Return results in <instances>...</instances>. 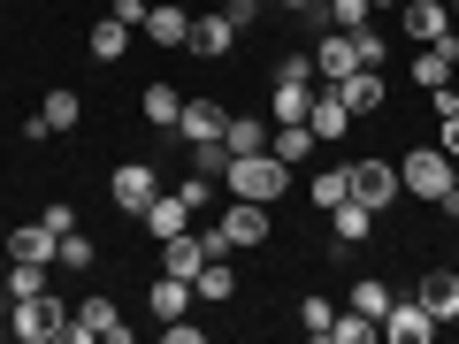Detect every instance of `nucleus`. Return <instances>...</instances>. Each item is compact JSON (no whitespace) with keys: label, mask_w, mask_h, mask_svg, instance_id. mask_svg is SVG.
Returning a JSON list of instances; mask_svg holds the SVG:
<instances>
[{"label":"nucleus","mask_w":459,"mask_h":344,"mask_svg":"<svg viewBox=\"0 0 459 344\" xmlns=\"http://www.w3.org/2000/svg\"><path fill=\"white\" fill-rule=\"evenodd\" d=\"M291 192V168L276 161V153H238V161H230V199H283Z\"/></svg>","instance_id":"f257e3e1"},{"label":"nucleus","mask_w":459,"mask_h":344,"mask_svg":"<svg viewBox=\"0 0 459 344\" xmlns=\"http://www.w3.org/2000/svg\"><path fill=\"white\" fill-rule=\"evenodd\" d=\"M398 184H406V199H452V153L444 146H413L406 161H398Z\"/></svg>","instance_id":"f03ea898"},{"label":"nucleus","mask_w":459,"mask_h":344,"mask_svg":"<svg viewBox=\"0 0 459 344\" xmlns=\"http://www.w3.org/2000/svg\"><path fill=\"white\" fill-rule=\"evenodd\" d=\"M62 344H131V322L115 314V298H84V306L69 314Z\"/></svg>","instance_id":"7ed1b4c3"},{"label":"nucleus","mask_w":459,"mask_h":344,"mask_svg":"<svg viewBox=\"0 0 459 344\" xmlns=\"http://www.w3.org/2000/svg\"><path fill=\"white\" fill-rule=\"evenodd\" d=\"M62 329H69V306H62V298H47V291L16 298V314H8V337H23V344H54Z\"/></svg>","instance_id":"20e7f679"},{"label":"nucleus","mask_w":459,"mask_h":344,"mask_svg":"<svg viewBox=\"0 0 459 344\" xmlns=\"http://www.w3.org/2000/svg\"><path fill=\"white\" fill-rule=\"evenodd\" d=\"M344 176H352V199H360V207H391V199H406V184H398V161H352L344 168Z\"/></svg>","instance_id":"39448f33"},{"label":"nucleus","mask_w":459,"mask_h":344,"mask_svg":"<svg viewBox=\"0 0 459 344\" xmlns=\"http://www.w3.org/2000/svg\"><path fill=\"white\" fill-rule=\"evenodd\" d=\"M108 199H115V207H123V214H146L153 199H161V176H153L146 161H123V168H115V176H108Z\"/></svg>","instance_id":"423d86ee"},{"label":"nucleus","mask_w":459,"mask_h":344,"mask_svg":"<svg viewBox=\"0 0 459 344\" xmlns=\"http://www.w3.org/2000/svg\"><path fill=\"white\" fill-rule=\"evenodd\" d=\"M376 337H391V344H429V337H437V314H429L421 298H391V314L376 322Z\"/></svg>","instance_id":"0eeeda50"},{"label":"nucleus","mask_w":459,"mask_h":344,"mask_svg":"<svg viewBox=\"0 0 459 344\" xmlns=\"http://www.w3.org/2000/svg\"><path fill=\"white\" fill-rule=\"evenodd\" d=\"M314 108V62H283L276 77V123H307Z\"/></svg>","instance_id":"6e6552de"},{"label":"nucleus","mask_w":459,"mask_h":344,"mask_svg":"<svg viewBox=\"0 0 459 344\" xmlns=\"http://www.w3.org/2000/svg\"><path fill=\"white\" fill-rule=\"evenodd\" d=\"M222 237L230 245H261L268 237V207L261 199H222Z\"/></svg>","instance_id":"1a4fd4ad"},{"label":"nucleus","mask_w":459,"mask_h":344,"mask_svg":"<svg viewBox=\"0 0 459 344\" xmlns=\"http://www.w3.org/2000/svg\"><path fill=\"white\" fill-rule=\"evenodd\" d=\"M398 16H406V39H413V47H437V39H452V8H444V0H406Z\"/></svg>","instance_id":"9d476101"},{"label":"nucleus","mask_w":459,"mask_h":344,"mask_svg":"<svg viewBox=\"0 0 459 344\" xmlns=\"http://www.w3.org/2000/svg\"><path fill=\"white\" fill-rule=\"evenodd\" d=\"M138 31H146L153 47H192V16H184L177 0H153V8H146V23H138Z\"/></svg>","instance_id":"9b49d317"},{"label":"nucleus","mask_w":459,"mask_h":344,"mask_svg":"<svg viewBox=\"0 0 459 344\" xmlns=\"http://www.w3.org/2000/svg\"><path fill=\"white\" fill-rule=\"evenodd\" d=\"M77 115H84V99L77 92H47V108L23 123V138H54V131H77Z\"/></svg>","instance_id":"f8f14e48"},{"label":"nucleus","mask_w":459,"mask_h":344,"mask_svg":"<svg viewBox=\"0 0 459 344\" xmlns=\"http://www.w3.org/2000/svg\"><path fill=\"white\" fill-rule=\"evenodd\" d=\"M413 77L421 84H452L459 77V31L437 39V47H413Z\"/></svg>","instance_id":"ddd939ff"},{"label":"nucleus","mask_w":459,"mask_h":344,"mask_svg":"<svg viewBox=\"0 0 459 344\" xmlns=\"http://www.w3.org/2000/svg\"><path fill=\"white\" fill-rule=\"evenodd\" d=\"M161 276H184V283H192L199 276V268H207V237H192V229H177V237H161Z\"/></svg>","instance_id":"4468645a"},{"label":"nucleus","mask_w":459,"mask_h":344,"mask_svg":"<svg viewBox=\"0 0 459 344\" xmlns=\"http://www.w3.org/2000/svg\"><path fill=\"white\" fill-rule=\"evenodd\" d=\"M352 69H360V54H352V31H329L322 47H314V77H322V84L352 77Z\"/></svg>","instance_id":"2eb2a0df"},{"label":"nucleus","mask_w":459,"mask_h":344,"mask_svg":"<svg viewBox=\"0 0 459 344\" xmlns=\"http://www.w3.org/2000/svg\"><path fill=\"white\" fill-rule=\"evenodd\" d=\"M413 298H421V306L437 314V322H452V314H459V268H429Z\"/></svg>","instance_id":"dca6fc26"},{"label":"nucleus","mask_w":459,"mask_h":344,"mask_svg":"<svg viewBox=\"0 0 459 344\" xmlns=\"http://www.w3.org/2000/svg\"><path fill=\"white\" fill-rule=\"evenodd\" d=\"M329 229H337V245H368V229H376V207H360V199L344 192L337 207H329Z\"/></svg>","instance_id":"f3484780"},{"label":"nucleus","mask_w":459,"mask_h":344,"mask_svg":"<svg viewBox=\"0 0 459 344\" xmlns=\"http://www.w3.org/2000/svg\"><path fill=\"white\" fill-rule=\"evenodd\" d=\"M329 92H337L352 115H376V108H383V77H376V69H352V77H337Z\"/></svg>","instance_id":"a211bd4d"},{"label":"nucleus","mask_w":459,"mask_h":344,"mask_svg":"<svg viewBox=\"0 0 459 344\" xmlns=\"http://www.w3.org/2000/svg\"><path fill=\"white\" fill-rule=\"evenodd\" d=\"M314 146H322V138H314L307 123H276V131H268V153H276L283 168H299V161H314Z\"/></svg>","instance_id":"6ab92c4d"},{"label":"nucleus","mask_w":459,"mask_h":344,"mask_svg":"<svg viewBox=\"0 0 459 344\" xmlns=\"http://www.w3.org/2000/svg\"><path fill=\"white\" fill-rule=\"evenodd\" d=\"M222 123H230V115L214 108V99H184V115H177V138H192V146H199V138H222Z\"/></svg>","instance_id":"aec40b11"},{"label":"nucleus","mask_w":459,"mask_h":344,"mask_svg":"<svg viewBox=\"0 0 459 344\" xmlns=\"http://www.w3.org/2000/svg\"><path fill=\"white\" fill-rule=\"evenodd\" d=\"M307 131H314V138H344V131H352V108H344L337 92H314V108H307Z\"/></svg>","instance_id":"412c9836"},{"label":"nucleus","mask_w":459,"mask_h":344,"mask_svg":"<svg viewBox=\"0 0 459 344\" xmlns=\"http://www.w3.org/2000/svg\"><path fill=\"white\" fill-rule=\"evenodd\" d=\"M230 39H238L230 8H222V16H192V54H207V62H214V54H230Z\"/></svg>","instance_id":"4be33fe9"},{"label":"nucleus","mask_w":459,"mask_h":344,"mask_svg":"<svg viewBox=\"0 0 459 344\" xmlns=\"http://www.w3.org/2000/svg\"><path fill=\"white\" fill-rule=\"evenodd\" d=\"M54 245H62V237H54L47 222H23L16 237H8V261H54Z\"/></svg>","instance_id":"5701e85b"},{"label":"nucleus","mask_w":459,"mask_h":344,"mask_svg":"<svg viewBox=\"0 0 459 344\" xmlns=\"http://www.w3.org/2000/svg\"><path fill=\"white\" fill-rule=\"evenodd\" d=\"M222 146H230V161H238V153H268V123H253V115H230V123H222Z\"/></svg>","instance_id":"b1692460"},{"label":"nucleus","mask_w":459,"mask_h":344,"mask_svg":"<svg viewBox=\"0 0 459 344\" xmlns=\"http://www.w3.org/2000/svg\"><path fill=\"white\" fill-rule=\"evenodd\" d=\"M146 229H153V237H177V229H192V207H184L177 192H161V199L146 207Z\"/></svg>","instance_id":"393cba45"},{"label":"nucleus","mask_w":459,"mask_h":344,"mask_svg":"<svg viewBox=\"0 0 459 344\" xmlns=\"http://www.w3.org/2000/svg\"><path fill=\"white\" fill-rule=\"evenodd\" d=\"M230 291H238V276H230V253H222V261H207V268L192 276V298H207V306H222Z\"/></svg>","instance_id":"a878e982"},{"label":"nucleus","mask_w":459,"mask_h":344,"mask_svg":"<svg viewBox=\"0 0 459 344\" xmlns=\"http://www.w3.org/2000/svg\"><path fill=\"white\" fill-rule=\"evenodd\" d=\"M123 54H131V23H92V62H123Z\"/></svg>","instance_id":"bb28decb"},{"label":"nucleus","mask_w":459,"mask_h":344,"mask_svg":"<svg viewBox=\"0 0 459 344\" xmlns=\"http://www.w3.org/2000/svg\"><path fill=\"white\" fill-rule=\"evenodd\" d=\"M177 115H184V92H177V84H146V123L177 131Z\"/></svg>","instance_id":"cd10ccee"},{"label":"nucleus","mask_w":459,"mask_h":344,"mask_svg":"<svg viewBox=\"0 0 459 344\" xmlns=\"http://www.w3.org/2000/svg\"><path fill=\"white\" fill-rule=\"evenodd\" d=\"M153 314H161V322L192 314V283H184V276H161V283H153Z\"/></svg>","instance_id":"c85d7f7f"},{"label":"nucleus","mask_w":459,"mask_h":344,"mask_svg":"<svg viewBox=\"0 0 459 344\" xmlns=\"http://www.w3.org/2000/svg\"><path fill=\"white\" fill-rule=\"evenodd\" d=\"M47 291V261H16L8 268V298H39Z\"/></svg>","instance_id":"c756f323"},{"label":"nucleus","mask_w":459,"mask_h":344,"mask_svg":"<svg viewBox=\"0 0 459 344\" xmlns=\"http://www.w3.org/2000/svg\"><path fill=\"white\" fill-rule=\"evenodd\" d=\"M322 16H329V31H360L376 8H368V0H322Z\"/></svg>","instance_id":"7c9ffc66"},{"label":"nucleus","mask_w":459,"mask_h":344,"mask_svg":"<svg viewBox=\"0 0 459 344\" xmlns=\"http://www.w3.org/2000/svg\"><path fill=\"white\" fill-rule=\"evenodd\" d=\"M352 306H360L368 322H383V314H391V283H376V276H368V283H352Z\"/></svg>","instance_id":"2f4dec72"},{"label":"nucleus","mask_w":459,"mask_h":344,"mask_svg":"<svg viewBox=\"0 0 459 344\" xmlns=\"http://www.w3.org/2000/svg\"><path fill=\"white\" fill-rule=\"evenodd\" d=\"M368 337H376V322H368L360 306H352V314H337V322H329V344H368Z\"/></svg>","instance_id":"473e14b6"},{"label":"nucleus","mask_w":459,"mask_h":344,"mask_svg":"<svg viewBox=\"0 0 459 344\" xmlns=\"http://www.w3.org/2000/svg\"><path fill=\"white\" fill-rule=\"evenodd\" d=\"M192 168H199V176H230V146H222V138H199V146H192Z\"/></svg>","instance_id":"72a5a7b5"},{"label":"nucleus","mask_w":459,"mask_h":344,"mask_svg":"<svg viewBox=\"0 0 459 344\" xmlns=\"http://www.w3.org/2000/svg\"><path fill=\"white\" fill-rule=\"evenodd\" d=\"M352 54H360V69H383V54H391V39H383L376 23H360V31H352Z\"/></svg>","instance_id":"f704fd0d"},{"label":"nucleus","mask_w":459,"mask_h":344,"mask_svg":"<svg viewBox=\"0 0 459 344\" xmlns=\"http://www.w3.org/2000/svg\"><path fill=\"white\" fill-rule=\"evenodd\" d=\"M329 322H337L329 298H299V329H307V337H329Z\"/></svg>","instance_id":"c9c22d12"},{"label":"nucleus","mask_w":459,"mask_h":344,"mask_svg":"<svg viewBox=\"0 0 459 344\" xmlns=\"http://www.w3.org/2000/svg\"><path fill=\"white\" fill-rule=\"evenodd\" d=\"M344 192H352V176H344V168H322V176H314V207H337Z\"/></svg>","instance_id":"e433bc0d"},{"label":"nucleus","mask_w":459,"mask_h":344,"mask_svg":"<svg viewBox=\"0 0 459 344\" xmlns=\"http://www.w3.org/2000/svg\"><path fill=\"white\" fill-rule=\"evenodd\" d=\"M54 261H62V268H92V237H84V229H69L62 245H54Z\"/></svg>","instance_id":"4c0bfd02"},{"label":"nucleus","mask_w":459,"mask_h":344,"mask_svg":"<svg viewBox=\"0 0 459 344\" xmlns=\"http://www.w3.org/2000/svg\"><path fill=\"white\" fill-rule=\"evenodd\" d=\"M177 199H184V207H207V199H214V176H199V168H192V176L177 184Z\"/></svg>","instance_id":"58836bf2"},{"label":"nucleus","mask_w":459,"mask_h":344,"mask_svg":"<svg viewBox=\"0 0 459 344\" xmlns=\"http://www.w3.org/2000/svg\"><path fill=\"white\" fill-rule=\"evenodd\" d=\"M161 337H169V344H199L207 329H199V322H184V314H177V322H161Z\"/></svg>","instance_id":"ea45409f"},{"label":"nucleus","mask_w":459,"mask_h":344,"mask_svg":"<svg viewBox=\"0 0 459 344\" xmlns=\"http://www.w3.org/2000/svg\"><path fill=\"white\" fill-rule=\"evenodd\" d=\"M146 8H153V0H115L108 16H115V23H131V31H138V23H146Z\"/></svg>","instance_id":"a19ab883"},{"label":"nucleus","mask_w":459,"mask_h":344,"mask_svg":"<svg viewBox=\"0 0 459 344\" xmlns=\"http://www.w3.org/2000/svg\"><path fill=\"white\" fill-rule=\"evenodd\" d=\"M47 229H54V237H69V229H77V207H62V199H54V207H47Z\"/></svg>","instance_id":"79ce46f5"},{"label":"nucleus","mask_w":459,"mask_h":344,"mask_svg":"<svg viewBox=\"0 0 459 344\" xmlns=\"http://www.w3.org/2000/svg\"><path fill=\"white\" fill-rule=\"evenodd\" d=\"M429 99H437V123H444V115H459V84H429Z\"/></svg>","instance_id":"37998d69"},{"label":"nucleus","mask_w":459,"mask_h":344,"mask_svg":"<svg viewBox=\"0 0 459 344\" xmlns=\"http://www.w3.org/2000/svg\"><path fill=\"white\" fill-rule=\"evenodd\" d=\"M437 146H444V153L459 161V115H444V123H437Z\"/></svg>","instance_id":"c03bdc74"},{"label":"nucleus","mask_w":459,"mask_h":344,"mask_svg":"<svg viewBox=\"0 0 459 344\" xmlns=\"http://www.w3.org/2000/svg\"><path fill=\"white\" fill-rule=\"evenodd\" d=\"M444 214H459V161H452V199H444Z\"/></svg>","instance_id":"a18cd8bd"},{"label":"nucleus","mask_w":459,"mask_h":344,"mask_svg":"<svg viewBox=\"0 0 459 344\" xmlns=\"http://www.w3.org/2000/svg\"><path fill=\"white\" fill-rule=\"evenodd\" d=\"M283 8H307V16H322V0H283Z\"/></svg>","instance_id":"49530a36"},{"label":"nucleus","mask_w":459,"mask_h":344,"mask_svg":"<svg viewBox=\"0 0 459 344\" xmlns=\"http://www.w3.org/2000/svg\"><path fill=\"white\" fill-rule=\"evenodd\" d=\"M368 8H398V0H368Z\"/></svg>","instance_id":"de8ad7c7"},{"label":"nucleus","mask_w":459,"mask_h":344,"mask_svg":"<svg viewBox=\"0 0 459 344\" xmlns=\"http://www.w3.org/2000/svg\"><path fill=\"white\" fill-rule=\"evenodd\" d=\"M452 31H459V0H452Z\"/></svg>","instance_id":"09e8293b"},{"label":"nucleus","mask_w":459,"mask_h":344,"mask_svg":"<svg viewBox=\"0 0 459 344\" xmlns=\"http://www.w3.org/2000/svg\"><path fill=\"white\" fill-rule=\"evenodd\" d=\"M177 8H192V0H177Z\"/></svg>","instance_id":"8fccbe9b"},{"label":"nucleus","mask_w":459,"mask_h":344,"mask_svg":"<svg viewBox=\"0 0 459 344\" xmlns=\"http://www.w3.org/2000/svg\"><path fill=\"white\" fill-rule=\"evenodd\" d=\"M452 329H459V314H452Z\"/></svg>","instance_id":"3c124183"}]
</instances>
